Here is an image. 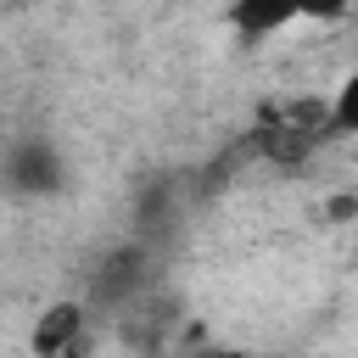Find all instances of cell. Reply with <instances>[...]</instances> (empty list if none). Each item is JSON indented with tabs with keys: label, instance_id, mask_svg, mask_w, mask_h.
<instances>
[{
	"label": "cell",
	"instance_id": "6da1fadb",
	"mask_svg": "<svg viewBox=\"0 0 358 358\" xmlns=\"http://www.w3.org/2000/svg\"><path fill=\"white\" fill-rule=\"evenodd\" d=\"M330 140H336L330 95H291V101H268L257 112V123L241 134V157H252L263 168H280V173H296Z\"/></svg>",
	"mask_w": 358,
	"mask_h": 358
},
{
	"label": "cell",
	"instance_id": "7a4b0ae2",
	"mask_svg": "<svg viewBox=\"0 0 358 358\" xmlns=\"http://www.w3.org/2000/svg\"><path fill=\"white\" fill-rule=\"evenodd\" d=\"M145 285H151V246L123 241V246H112V252L90 268L84 308H90V313H134V308L145 302Z\"/></svg>",
	"mask_w": 358,
	"mask_h": 358
},
{
	"label": "cell",
	"instance_id": "3957f363",
	"mask_svg": "<svg viewBox=\"0 0 358 358\" xmlns=\"http://www.w3.org/2000/svg\"><path fill=\"white\" fill-rule=\"evenodd\" d=\"M0 185H6L11 196H56V190L67 185V157H62V145L45 140V134L11 140L6 157H0Z\"/></svg>",
	"mask_w": 358,
	"mask_h": 358
},
{
	"label": "cell",
	"instance_id": "277c9868",
	"mask_svg": "<svg viewBox=\"0 0 358 358\" xmlns=\"http://www.w3.org/2000/svg\"><path fill=\"white\" fill-rule=\"evenodd\" d=\"M95 347V330H90V308L84 302H50L39 319H34V336H28V352L34 358H90Z\"/></svg>",
	"mask_w": 358,
	"mask_h": 358
},
{
	"label": "cell",
	"instance_id": "5b68a950",
	"mask_svg": "<svg viewBox=\"0 0 358 358\" xmlns=\"http://www.w3.org/2000/svg\"><path fill=\"white\" fill-rule=\"evenodd\" d=\"M296 17H302L296 6H268V0H246V6H235V11L224 17V22H229V28H235V34L246 39V45H263L268 34H280V28H291Z\"/></svg>",
	"mask_w": 358,
	"mask_h": 358
}]
</instances>
